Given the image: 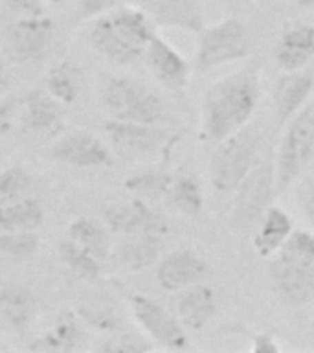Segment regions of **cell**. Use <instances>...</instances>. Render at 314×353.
<instances>
[{
  "label": "cell",
  "instance_id": "cell-40",
  "mask_svg": "<svg viewBox=\"0 0 314 353\" xmlns=\"http://www.w3.org/2000/svg\"><path fill=\"white\" fill-rule=\"evenodd\" d=\"M11 87V76L10 70H8V66H6V61L0 54V96H4Z\"/></svg>",
  "mask_w": 314,
  "mask_h": 353
},
{
  "label": "cell",
  "instance_id": "cell-37",
  "mask_svg": "<svg viewBox=\"0 0 314 353\" xmlns=\"http://www.w3.org/2000/svg\"><path fill=\"white\" fill-rule=\"evenodd\" d=\"M15 99L0 96V137H6L13 129Z\"/></svg>",
  "mask_w": 314,
  "mask_h": 353
},
{
  "label": "cell",
  "instance_id": "cell-26",
  "mask_svg": "<svg viewBox=\"0 0 314 353\" xmlns=\"http://www.w3.org/2000/svg\"><path fill=\"white\" fill-rule=\"evenodd\" d=\"M162 241L160 236L142 234V236H129L118 250V258L129 270H143L158 261Z\"/></svg>",
  "mask_w": 314,
  "mask_h": 353
},
{
  "label": "cell",
  "instance_id": "cell-27",
  "mask_svg": "<svg viewBox=\"0 0 314 353\" xmlns=\"http://www.w3.org/2000/svg\"><path fill=\"white\" fill-rule=\"evenodd\" d=\"M46 90L59 103L70 105L79 98L81 92V70L70 61H61L48 70Z\"/></svg>",
  "mask_w": 314,
  "mask_h": 353
},
{
  "label": "cell",
  "instance_id": "cell-13",
  "mask_svg": "<svg viewBox=\"0 0 314 353\" xmlns=\"http://www.w3.org/2000/svg\"><path fill=\"white\" fill-rule=\"evenodd\" d=\"M50 157L74 168H107L112 154L98 137L88 131H72L50 148Z\"/></svg>",
  "mask_w": 314,
  "mask_h": 353
},
{
  "label": "cell",
  "instance_id": "cell-14",
  "mask_svg": "<svg viewBox=\"0 0 314 353\" xmlns=\"http://www.w3.org/2000/svg\"><path fill=\"white\" fill-rule=\"evenodd\" d=\"M206 274H208L206 261L189 248L173 250L160 259L156 267V278L165 291H182L193 283H200Z\"/></svg>",
  "mask_w": 314,
  "mask_h": 353
},
{
  "label": "cell",
  "instance_id": "cell-20",
  "mask_svg": "<svg viewBox=\"0 0 314 353\" xmlns=\"http://www.w3.org/2000/svg\"><path fill=\"white\" fill-rule=\"evenodd\" d=\"M37 294L26 285L10 283L0 287V319L11 330H26L37 313Z\"/></svg>",
  "mask_w": 314,
  "mask_h": 353
},
{
  "label": "cell",
  "instance_id": "cell-22",
  "mask_svg": "<svg viewBox=\"0 0 314 353\" xmlns=\"http://www.w3.org/2000/svg\"><path fill=\"white\" fill-rule=\"evenodd\" d=\"M81 327H79V322H77L76 316L70 313H65L61 314V319L55 322L54 327L44 331L43 335H39L30 344V350L48 353L74 352L81 344Z\"/></svg>",
  "mask_w": 314,
  "mask_h": 353
},
{
  "label": "cell",
  "instance_id": "cell-44",
  "mask_svg": "<svg viewBox=\"0 0 314 353\" xmlns=\"http://www.w3.org/2000/svg\"><path fill=\"white\" fill-rule=\"evenodd\" d=\"M259 2H263V0H259Z\"/></svg>",
  "mask_w": 314,
  "mask_h": 353
},
{
  "label": "cell",
  "instance_id": "cell-12",
  "mask_svg": "<svg viewBox=\"0 0 314 353\" xmlns=\"http://www.w3.org/2000/svg\"><path fill=\"white\" fill-rule=\"evenodd\" d=\"M105 225L116 234L123 236H164L167 232V221L160 212L151 208L143 199L136 197L129 203L110 204L103 210Z\"/></svg>",
  "mask_w": 314,
  "mask_h": 353
},
{
  "label": "cell",
  "instance_id": "cell-29",
  "mask_svg": "<svg viewBox=\"0 0 314 353\" xmlns=\"http://www.w3.org/2000/svg\"><path fill=\"white\" fill-rule=\"evenodd\" d=\"M173 208L186 215H198L202 210V192L191 175L176 176L171 181V186L165 193Z\"/></svg>",
  "mask_w": 314,
  "mask_h": 353
},
{
  "label": "cell",
  "instance_id": "cell-21",
  "mask_svg": "<svg viewBox=\"0 0 314 353\" xmlns=\"http://www.w3.org/2000/svg\"><path fill=\"white\" fill-rule=\"evenodd\" d=\"M314 87V79L308 72H286L278 79L274 90L275 114L281 121L289 120L307 101Z\"/></svg>",
  "mask_w": 314,
  "mask_h": 353
},
{
  "label": "cell",
  "instance_id": "cell-16",
  "mask_svg": "<svg viewBox=\"0 0 314 353\" xmlns=\"http://www.w3.org/2000/svg\"><path fill=\"white\" fill-rule=\"evenodd\" d=\"M143 57L154 72V76L171 90H178L187 83L189 77L187 61L160 35H154L153 41L147 44Z\"/></svg>",
  "mask_w": 314,
  "mask_h": 353
},
{
  "label": "cell",
  "instance_id": "cell-42",
  "mask_svg": "<svg viewBox=\"0 0 314 353\" xmlns=\"http://www.w3.org/2000/svg\"><path fill=\"white\" fill-rule=\"evenodd\" d=\"M297 6H302V8H311L314 6V0H296Z\"/></svg>",
  "mask_w": 314,
  "mask_h": 353
},
{
  "label": "cell",
  "instance_id": "cell-24",
  "mask_svg": "<svg viewBox=\"0 0 314 353\" xmlns=\"http://www.w3.org/2000/svg\"><path fill=\"white\" fill-rule=\"evenodd\" d=\"M43 221L44 210L37 199L22 197L0 206V232L37 230Z\"/></svg>",
  "mask_w": 314,
  "mask_h": 353
},
{
  "label": "cell",
  "instance_id": "cell-33",
  "mask_svg": "<svg viewBox=\"0 0 314 353\" xmlns=\"http://www.w3.org/2000/svg\"><path fill=\"white\" fill-rule=\"evenodd\" d=\"M278 252L286 254L291 258L314 261V236L303 230L291 232V236L286 237Z\"/></svg>",
  "mask_w": 314,
  "mask_h": 353
},
{
  "label": "cell",
  "instance_id": "cell-6",
  "mask_svg": "<svg viewBox=\"0 0 314 353\" xmlns=\"http://www.w3.org/2000/svg\"><path fill=\"white\" fill-rule=\"evenodd\" d=\"M197 66L209 70L215 66L242 59L250 52V35L237 19H224L198 33Z\"/></svg>",
  "mask_w": 314,
  "mask_h": 353
},
{
  "label": "cell",
  "instance_id": "cell-31",
  "mask_svg": "<svg viewBox=\"0 0 314 353\" xmlns=\"http://www.w3.org/2000/svg\"><path fill=\"white\" fill-rule=\"evenodd\" d=\"M39 248V236L35 230L0 232V256L13 261L32 258Z\"/></svg>",
  "mask_w": 314,
  "mask_h": 353
},
{
  "label": "cell",
  "instance_id": "cell-30",
  "mask_svg": "<svg viewBox=\"0 0 314 353\" xmlns=\"http://www.w3.org/2000/svg\"><path fill=\"white\" fill-rule=\"evenodd\" d=\"M171 175L165 171L149 170L138 175L129 176L125 181V190L134 193L136 197L143 199V201H156V199L164 197L167 190L171 186Z\"/></svg>",
  "mask_w": 314,
  "mask_h": 353
},
{
  "label": "cell",
  "instance_id": "cell-39",
  "mask_svg": "<svg viewBox=\"0 0 314 353\" xmlns=\"http://www.w3.org/2000/svg\"><path fill=\"white\" fill-rule=\"evenodd\" d=\"M253 350L258 353H275L278 352V346L272 341V336L258 335L253 339Z\"/></svg>",
  "mask_w": 314,
  "mask_h": 353
},
{
  "label": "cell",
  "instance_id": "cell-41",
  "mask_svg": "<svg viewBox=\"0 0 314 353\" xmlns=\"http://www.w3.org/2000/svg\"><path fill=\"white\" fill-rule=\"evenodd\" d=\"M109 4H110V0H83L85 13H87V11H103Z\"/></svg>",
  "mask_w": 314,
  "mask_h": 353
},
{
  "label": "cell",
  "instance_id": "cell-34",
  "mask_svg": "<svg viewBox=\"0 0 314 353\" xmlns=\"http://www.w3.org/2000/svg\"><path fill=\"white\" fill-rule=\"evenodd\" d=\"M151 344L140 339V336L134 335H121L118 339H110L105 344L99 346L101 352H109V353H142L151 350Z\"/></svg>",
  "mask_w": 314,
  "mask_h": 353
},
{
  "label": "cell",
  "instance_id": "cell-32",
  "mask_svg": "<svg viewBox=\"0 0 314 353\" xmlns=\"http://www.w3.org/2000/svg\"><path fill=\"white\" fill-rule=\"evenodd\" d=\"M32 184V175L22 165H11L0 171V206L28 197Z\"/></svg>",
  "mask_w": 314,
  "mask_h": 353
},
{
  "label": "cell",
  "instance_id": "cell-7",
  "mask_svg": "<svg viewBox=\"0 0 314 353\" xmlns=\"http://www.w3.org/2000/svg\"><path fill=\"white\" fill-rule=\"evenodd\" d=\"M105 131L116 151L129 160L153 157L175 142V138H171L169 132L162 127L136 121L110 120L105 123Z\"/></svg>",
  "mask_w": 314,
  "mask_h": 353
},
{
  "label": "cell",
  "instance_id": "cell-25",
  "mask_svg": "<svg viewBox=\"0 0 314 353\" xmlns=\"http://www.w3.org/2000/svg\"><path fill=\"white\" fill-rule=\"evenodd\" d=\"M66 237H70L72 241L88 250L99 261L107 259L110 252L109 230L99 221L90 217H77L72 221Z\"/></svg>",
  "mask_w": 314,
  "mask_h": 353
},
{
  "label": "cell",
  "instance_id": "cell-11",
  "mask_svg": "<svg viewBox=\"0 0 314 353\" xmlns=\"http://www.w3.org/2000/svg\"><path fill=\"white\" fill-rule=\"evenodd\" d=\"M278 256L270 263V276L280 298L289 305H303L314 296V261Z\"/></svg>",
  "mask_w": 314,
  "mask_h": 353
},
{
  "label": "cell",
  "instance_id": "cell-17",
  "mask_svg": "<svg viewBox=\"0 0 314 353\" xmlns=\"http://www.w3.org/2000/svg\"><path fill=\"white\" fill-rule=\"evenodd\" d=\"M275 63L283 72H297L314 57V26L289 28L275 44Z\"/></svg>",
  "mask_w": 314,
  "mask_h": 353
},
{
  "label": "cell",
  "instance_id": "cell-18",
  "mask_svg": "<svg viewBox=\"0 0 314 353\" xmlns=\"http://www.w3.org/2000/svg\"><path fill=\"white\" fill-rule=\"evenodd\" d=\"M22 123L33 134H43L59 129L63 123V103L48 92L35 88L22 101Z\"/></svg>",
  "mask_w": 314,
  "mask_h": 353
},
{
  "label": "cell",
  "instance_id": "cell-28",
  "mask_svg": "<svg viewBox=\"0 0 314 353\" xmlns=\"http://www.w3.org/2000/svg\"><path fill=\"white\" fill-rule=\"evenodd\" d=\"M59 258L66 265V269L79 276L81 280L94 281L101 274V261L96 256L79 247L70 237H65L59 243Z\"/></svg>",
  "mask_w": 314,
  "mask_h": 353
},
{
  "label": "cell",
  "instance_id": "cell-4",
  "mask_svg": "<svg viewBox=\"0 0 314 353\" xmlns=\"http://www.w3.org/2000/svg\"><path fill=\"white\" fill-rule=\"evenodd\" d=\"M259 151V137L252 131L239 129L215 149L209 162L211 184L219 193L236 192L242 179L255 168Z\"/></svg>",
  "mask_w": 314,
  "mask_h": 353
},
{
  "label": "cell",
  "instance_id": "cell-15",
  "mask_svg": "<svg viewBox=\"0 0 314 353\" xmlns=\"http://www.w3.org/2000/svg\"><path fill=\"white\" fill-rule=\"evenodd\" d=\"M142 8L156 26L191 33L204 30L202 0H142Z\"/></svg>",
  "mask_w": 314,
  "mask_h": 353
},
{
  "label": "cell",
  "instance_id": "cell-19",
  "mask_svg": "<svg viewBox=\"0 0 314 353\" xmlns=\"http://www.w3.org/2000/svg\"><path fill=\"white\" fill-rule=\"evenodd\" d=\"M175 307L182 325L189 330H202L215 313V294L208 285L193 283L178 291Z\"/></svg>",
  "mask_w": 314,
  "mask_h": 353
},
{
  "label": "cell",
  "instance_id": "cell-5",
  "mask_svg": "<svg viewBox=\"0 0 314 353\" xmlns=\"http://www.w3.org/2000/svg\"><path fill=\"white\" fill-rule=\"evenodd\" d=\"M314 154V109H303L291 121V125L281 138L278 151L275 182L278 190H285L296 181L303 168Z\"/></svg>",
  "mask_w": 314,
  "mask_h": 353
},
{
  "label": "cell",
  "instance_id": "cell-23",
  "mask_svg": "<svg viewBox=\"0 0 314 353\" xmlns=\"http://www.w3.org/2000/svg\"><path fill=\"white\" fill-rule=\"evenodd\" d=\"M292 232V221L291 217L280 208H272L270 206L264 212L259 230L253 237V248L259 256L270 258L274 256L285 243V239L291 236Z\"/></svg>",
  "mask_w": 314,
  "mask_h": 353
},
{
  "label": "cell",
  "instance_id": "cell-38",
  "mask_svg": "<svg viewBox=\"0 0 314 353\" xmlns=\"http://www.w3.org/2000/svg\"><path fill=\"white\" fill-rule=\"evenodd\" d=\"M303 212L307 215L308 223L314 226V182H308L303 190Z\"/></svg>",
  "mask_w": 314,
  "mask_h": 353
},
{
  "label": "cell",
  "instance_id": "cell-35",
  "mask_svg": "<svg viewBox=\"0 0 314 353\" xmlns=\"http://www.w3.org/2000/svg\"><path fill=\"white\" fill-rule=\"evenodd\" d=\"M81 314L88 324L96 325L99 330L114 331L120 327V320L110 309H87V311H81Z\"/></svg>",
  "mask_w": 314,
  "mask_h": 353
},
{
  "label": "cell",
  "instance_id": "cell-3",
  "mask_svg": "<svg viewBox=\"0 0 314 353\" xmlns=\"http://www.w3.org/2000/svg\"><path fill=\"white\" fill-rule=\"evenodd\" d=\"M101 98L112 120L147 125H158L167 120V110L158 94L131 77H109Z\"/></svg>",
  "mask_w": 314,
  "mask_h": 353
},
{
  "label": "cell",
  "instance_id": "cell-8",
  "mask_svg": "<svg viewBox=\"0 0 314 353\" xmlns=\"http://www.w3.org/2000/svg\"><path fill=\"white\" fill-rule=\"evenodd\" d=\"M236 204L231 223L239 230H248L270 208L274 192V175L269 165H258L236 188Z\"/></svg>",
  "mask_w": 314,
  "mask_h": 353
},
{
  "label": "cell",
  "instance_id": "cell-1",
  "mask_svg": "<svg viewBox=\"0 0 314 353\" xmlns=\"http://www.w3.org/2000/svg\"><path fill=\"white\" fill-rule=\"evenodd\" d=\"M259 83L252 72H237L213 83L202 103V132L220 142L247 125L258 107Z\"/></svg>",
  "mask_w": 314,
  "mask_h": 353
},
{
  "label": "cell",
  "instance_id": "cell-9",
  "mask_svg": "<svg viewBox=\"0 0 314 353\" xmlns=\"http://www.w3.org/2000/svg\"><path fill=\"white\" fill-rule=\"evenodd\" d=\"M54 37L55 24L50 17H22L6 30V48L13 61L30 63L48 52Z\"/></svg>",
  "mask_w": 314,
  "mask_h": 353
},
{
  "label": "cell",
  "instance_id": "cell-2",
  "mask_svg": "<svg viewBox=\"0 0 314 353\" xmlns=\"http://www.w3.org/2000/svg\"><path fill=\"white\" fill-rule=\"evenodd\" d=\"M156 33V24L143 10L118 8L98 17L90 28V43L99 54L118 65L142 59Z\"/></svg>",
  "mask_w": 314,
  "mask_h": 353
},
{
  "label": "cell",
  "instance_id": "cell-43",
  "mask_svg": "<svg viewBox=\"0 0 314 353\" xmlns=\"http://www.w3.org/2000/svg\"><path fill=\"white\" fill-rule=\"evenodd\" d=\"M44 2H48V4H65L66 0H44Z\"/></svg>",
  "mask_w": 314,
  "mask_h": 353
},
{
  "label": "cell",
  "instance_id": "cell-10",
  "mask_svg": "<svg viewBox=\"0 0 314 353\" xmlns=\"http://www.w3.org/2000/svg\"><path fill=\"white\" fill-rule=\"evenodd\" d=\"M129 307L138 325L147 333L151 341L158 342L160 346L169 347V350L186 347L187 339L182 322L176 320L158 302L134 292L129 296Z\"/></svg>",
  "mask_w": 314,
  "mask_h": 353
},
{
  "label": "cell",
  "instance_id": "cell-36",
  "mask_svg": "<svg viewBox=\"0 0 314 353\" xmlns=\"http://www.w3.org/2000/svg\"><path fill=\"white\" fill-rule=\"evenodd\" d=\"M2 2H4L6 10L17 19L44 15L43 0H2Z\"/></svg>",
  "mask_w": 314,
  "mask_h": 353
}]
</instances>
